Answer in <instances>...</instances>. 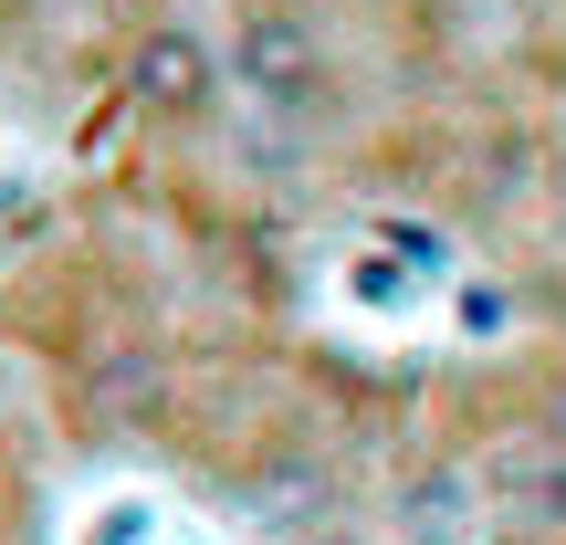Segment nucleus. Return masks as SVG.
<instances>
[{
    "label": "nucleus",
    "instance_id": "2",
    "mask_svg": "<svg viewBox=\"0 0 566 545\" xmlns=\"http://www.w3.org/2000/svg\"><path fill=\"white\" fill-rule=\"evenodd\" d=\"M126 95L158 126H221V105H231L221 32H200V21H147V32L126 42Z\"/></svg>",
    "mask_w": 566,
    "mask_h": 545
},
{
    "label": "nucleus",
    "instance_id": "3",
    "mask_svg": "<svg viewBox=\"0 0 566 545\" xmlns=\"http://www.w3.org/2000/svg\"><path fill=\"white\" fill-rule=\"evenodd\" d=\"M283 545H378L367 525H304V535H283Z\"/></svg>",
    "mask_w": 566,
    "mask_h": 545
},
{
    "label": "nucleus",
    "instance_id": "1",
    "mask_svg": "<svg viewBox=\"0 0 566 545\" xmlns=\"http://www.w3.org/2000/svg\"><path fill=\"white\" fill-rule=\"evenodd\" d=\"M221 63H231V105H252L273 137L315 147L346 126V53L315 0H242L221 32Z\"/></svg>",
    "mask_w": 566,
    "mask_h": 545
}]
</instances>
